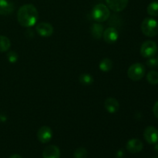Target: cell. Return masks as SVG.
Returning <instances> with one entry per match:
<instances>
[{"instance_id":"cell-1","label":"cell","mask_w":158,"mask_h":158,"mask_svg":"<svg viewBox=\"0 0 158 158\" xmlns=\"http://www.w3.org/2000/svg\"><path fill=\"white\" fill-rule=\"evenodd\" d=\"M38 10L32 4L22 6L17 12V19L19 23L23 27H31L36 23L38 20Z\"/></svg>"},{"instance_id":"cell-2","label":"cell","mask_w":158,"mask_h":158,"mask_svg":"<svg viewBox=\"0 0 158 158\" xmlns=\"http://www.w3.org/2000/svg\"><path fill=\"white\" fill-rule=\"evenodd\" d=\"M110 15V9L106 5L97 4L93 8L92 10V17L97 23H103L109 19Z\"/></svg>"},{"instance_id":"cell-3","label":"cell","mask_w":158,"mask_h":158,"mask_svg":"<svg viewBox=\"0 0 158 158\" xmlns=\"http://www.w3.org/2000/svg\"><path fill=\"white\" fill-rule=\"evenodd\" d=\"M141 31L145 35L154 37L158 34V23L153 18H146L141 23Z\"/></svg>"},{"instance_id":"cell-4","label":"cell","mask_w":158,"mask_h":158,"mask_svg":"<svg viewBox=\"0 0 158 158\" xmlns=\"http://www.w3.org/2000/svg\"><path fill=\"white\" fill-rule=\"evenodd\" d=\"M145 75V67L141 63H134L129 67L127 70V76L131 80L138 81Z\"/></svg>"},{"instance_id":"cell-5","label":"cell","mask_w":158,"mask_h":158,"mask_svg":"<svg viewBox=\"0 0 158 158\" xmlns=\"http://www.w3.org/2000/svg\"><path fill=\"white\" fill-rule=\"evenodd\" d=\"M157 52V45L155 42L148 41L144 42L140 47V54L144 58H151L154 56Z\"/></svg>"},{"instance_id":"cell-6","label":"cell","mask_w":158,"mask_h":158,"mask_svg":"<svg viewBox=\"0 0 158 158\" xmlns=\"http://www.w3.org/2000/svg\"><path fill=\"white\" fill-rule=\"evenodd\" d=\"M143 137L150 144H154L158 142V130L154 127L149 126L144 130Z\"/></svg>"},{"instance_id":"cell-7","label":"cell","mask_w":158,"mask_h":158,"mask_svg":"<svg viewBox=\"0 0 158 158\" xmlns=\"http://www.w3.org/2000/svg\"><path fill=\"white\" fill-rule=\"evenodd\" d=\"M37 137L41 143H46L50 141L52 137V131L48 126H43L37 132Z\"/></svg>"},{"instance_id":"cell-8","label":"cell","mask_w":158,"mask_h":158,"mask_svg":"<svg viewBox=\"0 0 158 158\" xmlns=\"http://www.w3.org/2000/svg\"><path fill=\"white\" fill-rule=\"evenodd\" d=\"M35 29L39 35L43 37L51 36L54 32V29L52 25L49 23H46V22L39 23L35 27Z\"/></svg>"},{"instance_id":"cell-9","label":"cell","mask_w":158,"mask_h":158,"mask_svg":"<svg viewBox=\"0 0 158 158\" xmlns=\"http://www.w3.org/2000/svg\"><path fill=\"white\" fill-rule=\"evenodd\" d=\"M107 7L114 12H121L127 6L129 0H106Z\"/></svg>"},{"instance_id":"cell-10","label":"cell","mask_w":158,"mask_h":158,"mask_svg":"<svg viewBox=\"0 0 158 158\" xmlns=\"http://www.w3.org/2000/svg\"><path fill=\"white\" fill-rule=\"evenodd\" d=\"M103 40H105L106 43L109 44H113L116 43L118 40L119 33L115 28L109 27L103 31Z\"/></svg>"},{"instance_id":"cell-11","label":"cell","mask_w":158,"mask_h":158,"mask_svg":"<svg viewBox=\"0 0 158 158\" xmlns=\"http://www.w3.org/2000/svg\"><path fill=\"white\" fill-rule=\"evenodd\" d=\"M127 150L131 154H137L143 150V144L139 139H131L127 143Z\"/></svg>"},{"instance_id":"cell-12","label":"cell","mask_w":158,"mask_h":158,"mask_svg":"<svg viewBox=\"0 0 158 158\" xmlns=\"http://www.w3.org/2000/svg\"><path fill=\"white\" fill-rule=\"evenodd\" d=\"M104 107L108 113L114 114L118 111L120 108V103L117 99L114 97H108L104 102Z\"/></svg>"},{"instance_id":"cell-13","label":"cell","mask_w":158,"mask_h":158,"mask_svg":"<svg viewBox=\"0 0 158 158\" xmlns=\"http://www.w3.org/2000/svg\"><path fill=\"white\" fill-rule=\"evenodd\" d=\"M43 158H60V151L58 147L50 145L44 149L43 152Z\"/></svg>"},{"instance_id":"cell-14","label":"cell","mask_w":158,"mask_h":158,"mask_svg":"<svg viewBox=\"0 0 158 158\" xmlns=\"http://www.w3.org/2000/svg\"><path fill=\"white\" fill-rule=\"evenodd\" d=\"M13 10L14 6L12 2L8 0H0V15H9Z\"/></svg>"},{"instance_id":"cell-15","label":"cell","mask_w":158,"mask_h":158,"mask_svg":"<svg viewBox=\"0 0 158 158\" xmlns=\"http://www.w3.org/2000/svg\"><path fill=\"white\" fill-rule=\"evenodd\" d=\"M103 26L100 23H94L92 25L90 29V32L92 36L96 40H100L103 34Z\"/></svg>"},{"instance_id":"cell-16","label":"cell","mask_w":158,"mask_h":158,"mask_svg":"<svg viewBox=\"0 0 158 158\" xmlns=\"http://www.w3.org/2000/svg\"><path fill=\"white\" fill-rule=\"evenodd\" d=\"M113 68V62L110 59L105 58L100 63V69L103 72H109Z\"/></svg>"},{"instance_id":"cell-17","label":"cell","mask_w":158,"mask_h":158,"mask_svg":"<svg viewBox=\"0 0 158 158\" xmlns=\"http://www.w3.org/2000/svg\"><path fill=\"white\" fill-rule=\"evenodd\" d=\"M11 42L8 37L0 35V52H6L10 48Z\"/></svg>"},{"instance_id":"cell-18","label":"cell","mask_w":158,"mask_h":158,"mask_svg":"<svg viewBox=\"0 0 158 158\" xmlns=\"http://www.w3.org/2000/svg\"><path fill=\"white\" fill-rule=\"evenodd\" d=\"M79 80L84 86H89L94 83V77L88 73H83L79 77Z\"/></svg>"},{"instance_id":"cell-19","label":"cell","mask_w":158,"mask_h":158,"mask_svg":"<svg viewBox=\"0 0 158 158\" xmlns=\"http://www.w3.org/2000/svg\"><path fill=\"white\" fill-rule=\"evenodd\" d=\"M147 12L151 16H158V2H153L148 5Z\"/></svg>"},{"instance_id":"cell-20","label":"cell","mask_w":158,"mask_h":158,"mask_svg":"<svg viewBox=\"0 0 158 158\" xmlns=\"http://www.w3.org/2000/svg\"><path fill=\"white\" fill-rule=\"evenodd\" d=\"M147 80L151 85H157L158 83V73L156 71H150L147 75Z\"/></svg>"},{"instance_id":"cell-21","label":"cell","mask_w":158,"mask_h":158,"mask_svg":"<svg viewBox=\"0 0 158 158\" xmlns=\"http://www.w3.org/2000/svg\"><path fill=\"white\" fill-rule=\"evenodd\" d=\"M88 153L86 148H79L74 152V158H86Z\"/></svg>"},{"instance_id":"cell-22","label":"cell","mask_w":158,"mask_h":158,"mask_svg":"<svg viewBox=\"0 0 158 158\" xmlns=\"http://www.w3.org/2000/svg\"><path fill=\"white\" fill-rule=\"evenodd\" d=\"M7 58L9 63H14L18 60V54L15 52H14V51H11V52H8Z\"/></svg>"},{"instance_id":"cell-23","label":"cell","mask_w":158,"mask_h":158,"mask_svg":"<svg viewBox=\"0 0 158 158\" xmlns=\"http://www.w3.org/2000/svg\"><path fill=\"white\" fill-rule=\"evenodd\" d=\"M147 65H148V67H151V68H154L156 67V66H157V59L153 58V57L149 58V60L147 61Z\"/></svg>"},{"instance_id":"cell-24","label":"cell","mask_w":158,"mask_h":158,"mask_svg":"<svg viewBox=\"0 0 158 158\" xmlns=\"http://www.w3.org/2000/svg\"><path fill=\"white\" fill-rule=\"evenodd\" d=\"M153 112H154V116L158 119V101H157L153 107Z\"/></svg>"},{"instance_id":"cell-25","label":"cell","mask_w":158,"mask_h":158,"mask_svg":"<svg viewBox=\"0 0 158 158\" xmlns=\"http://www.w3.org/2000/svg\"><path fill=\"white\" fill-rule=\"evenodd\" d=\"M9 158H22V157L20 155H19V154H13V155L11 156Z\"/></svg>"},{"instance_id":"cell-26","label":"cell","mask_w":158,"mask_h":158,"mask_svg":"<svg viewBox=\"0 0 158 158\" xmlns=\"http://www.w3.org/2000/svg\"><path fill=\"white\" fill-rule=\"evenodd\" d=\"M157 66H158V57H157Z\"/></svg>"},{"instance_id":"cell-27","label":"cell","mask_w":158,"mask_h":158,"mask_svg":"<svg viewBox=\"0 0 158 158\" xmlns=\"http://www.w3.org/2000/svg\"><path fill=\"white\" fill-rule=\"evenodd\" d=\"M153 158H158V157H153Z\"/></svg>"}]
</instances>
